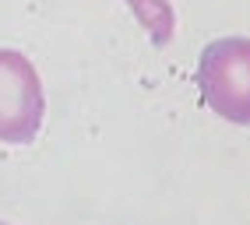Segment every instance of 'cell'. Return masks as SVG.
<instances>
[{"label":"cell","mask_w":250,"mask_h":225,"mask_svg":"<svg viewBox=\"0 0 250 225\" xmlns=\"http://www.w3.org/2000/svg\"><path fill=\"white\" fill-rule=\"evenodd\" d=\"M42 81L18 50H0V141L28 144L42 127Z\"/></svg>","instance_id":"7a4b0ae2"},{"label":"cell","mask_w":250,"mask_h":225,"mask_svg":"<svg viewBox=\"0 0 250 225\" xmlns=\"http://www.w3.org/2000/svg\"><path fill=\"white\" fill-rule=\"evenodd\" d=\"M197 88L211 112L250 127V39H215L197 63Z\"/></svg>","instance_id":"6da1fadb"},{"label":"cell","mask_w":250,"mask_h":225,"mask_svg":"<svg viewBox=\"0 0 250 225\" xmlns=\"http://www.w3.org/2000/svg\"><path fill=\"white\" fill-rule=\"evenodd\" d=\"M0 225H7V222H0Z\"/></svg>","instance_id":"3957f363"}]
</instances>
